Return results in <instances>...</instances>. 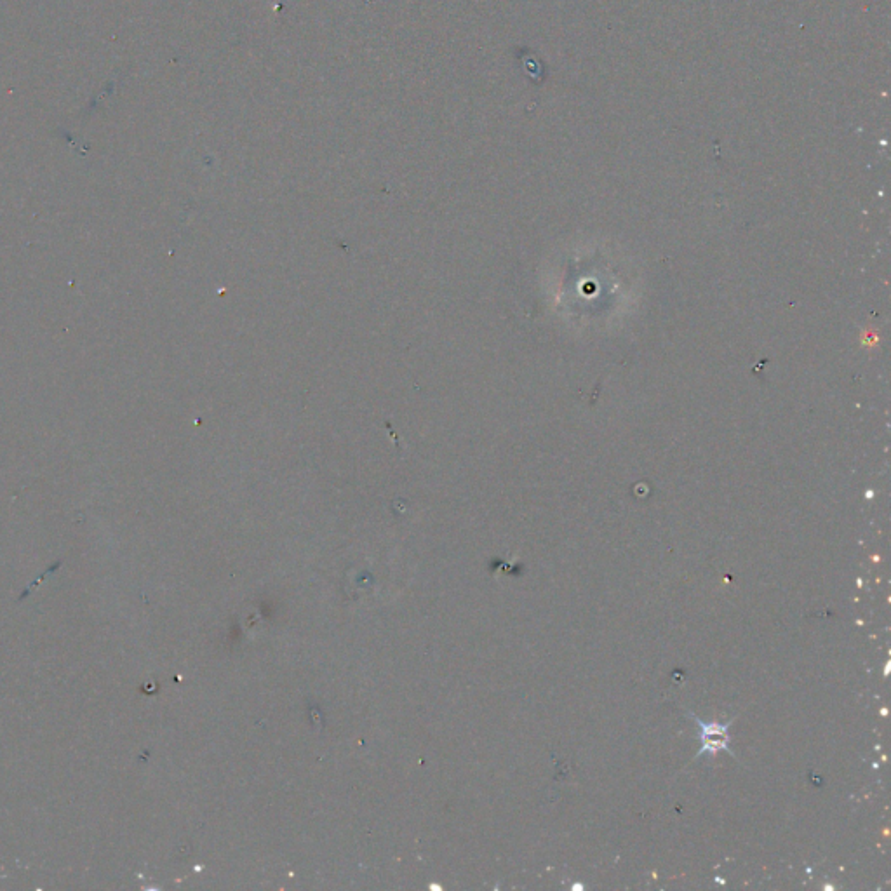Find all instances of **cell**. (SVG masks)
<instances>
[{
    "label": "cell",
    "mask_w": 891,
    "mask_h": 891,
    "mask_svg": "<svg viewBox=\"0 0 891 891\" xmlns=\"http://www.w3.org/2000/svg\"><path fill=\"white\" fill-rule=\"evenodd\" d=\"M688 716L697 723L698 730H700V740H702V747H700V751L697 752L695 759H700L702 756H711V758H714V756H717L721 751L728 752L730 756L737 759L735 752H731L730 749V728L733 721H735V717L726 724H717L705 723V721H702V719H700L697 714H693V712H688Z\"/></svg>",
    "instance_id": "obj_1"
}]
</instances>
